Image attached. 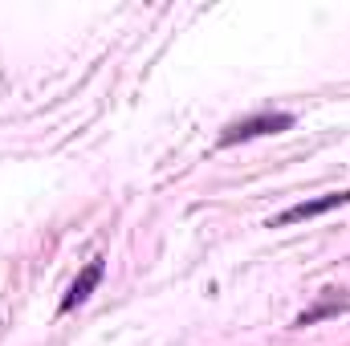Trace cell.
I'll return each instance as SVG.
<instances>
[{
    "label": "cell",
    "instance_id": "obj_1",
    "mask_svg": "<svg viewBox=\"0 0 350 346\" xmlns=\"http://www.w3.org/2000/svg\"><path fill=\"white\" fill-rule=\"evenodd\" d=\"M289 127H293V114H285V110H261V114L228 122L224 135H220V147H237V143H249V139H261V135H281Z\"/></svg>",
    "mask_w": 350,
    "mask_h": 346
},
{
    "label": "cell",
    "instance_id": "obj_2",
    "mask_svg": "<svg viewBox=\"0 0 350 346\" xmlns=\"http://www.w3.org/2000/svg\"><path fill=\"white\" fill-rule=\"evenodd\" d=\"M342 204H350V191H326V196H318V200H301V204L285 208L281 216H273V224H269V228H289V224H301V220L326 216L330 208H342Z\"/></svg>",
    "mask_w": 350,
    "mask_h": 346
},
{
    "label": "cell",
    "instance_id": "obj_3",
    "mask_svg": "<svg viewBox=\"0 0 350 346\" xmlns=\"http://www.w3.org/2000/svg\"><path fill=\"white\" fill-rule=\"evenodd\" d=\"M350 310V289H322L318 293V302L314 306H306L297 318H293V326H318V322H326V318H338V314H347Z\"/></svg>",
    "mask_w": 350,
    "mask_h": 346
},
{
    "label": "cell",
    "instance_id": "obj_4",
    "mask_svg": "<svg viewBox=\"0 0 350 346\" xmlns=\"http://www.w3.org/2000/svg\"><path fill=\"white\" fill-rule=\"evenodd\" d=\"M102 273H106V261H102V257H94V261L86 265V269L78 273V281L70 285V293L62 297V314H70V310H78V306L86 302L90 293L98 289V281H102Z\"/></svg>",
    "mask_w": 350,
    "mask_h": 346
}]
</instances>
